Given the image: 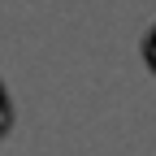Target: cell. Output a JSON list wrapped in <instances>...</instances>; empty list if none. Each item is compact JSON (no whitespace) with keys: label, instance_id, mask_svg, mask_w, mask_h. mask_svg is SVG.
<instances>
[{"label":"cell","instance_id":"6da1fadb","mask_svg":"<svg viewBox=\"0 0 156 156\" xmlns=\"http://www.w3.org/2000/svg\"><path fill=\"white\" fill-rule=\"evenodd\" d=\"M5 126H9V104H5V91H0V134H5Z\"/></svg>","mask_w":156,"mask_h":156},{"label":"cell","instance_id":"7a4b0ae2","mask_svg":"<svg viewBox=\"0 0 156 156\" xmlns=\"http://www.w3.org/2000/svg\"><path fill=\"white\" fill-rule=\"evenodd\" d=\"M147 61H152V69H156V30H152V39H147Z\"/></svg>","mask_w":156,"mask_h":156}]
</instances>
